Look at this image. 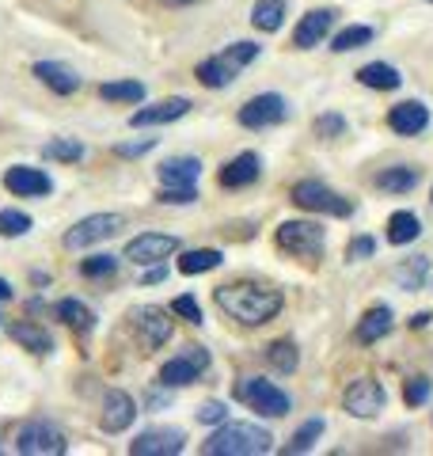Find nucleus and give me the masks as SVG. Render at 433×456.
Masks as SVG:
<instances>
[{"label": "nucleus", "instance_id": "17", "mask_svg": "<svg viewBox=\"0 0 433 456\" xmlns=\"http://www.w3.org/2000/svg\"><path fill=\"white\" fill-rule=\"evenodd\" d=\"M4 187L20 198H38V194H50L53 183H50L46 171H38V167H8Z\"/></svg>", "mask_w": 433, "mask_h": 456}, {"label": "nucleus", "instance_id": "34", "mask_svg": "<svg viewBox=\"0 0 433 456\" xmlns=\"http://www.w3.org/2000/svg\"><path fill=\"white\" fill-rule=\"evenodd\" d=\"M320 437H323V419H312V422H305V426H300V430L293 434V441L285 445V452H289V456H293V452H308Z\"/></svg>", "mask_w": 433, "mask_h": 456}, {"label": "nucleus", "instance_id": "13", "mask_svg": "<svg viewBox=\"0 0 433 456\" xmlns=\"http://www.w3.org/2000/svg\"><path fill=\"white\" fill-rule=\"evenodd\" d=\"M331 27H335V12H331V8H315V12H308V16L297 23V31H293V46H297V50L320 46V42L331 35Z\"/></svg>", "mask_w": 433, "mask_h": 456}, {"label": "nucleus", "instance_id": "43", "mask_svg": "<svg viewBox=\"0 0 433 456\" xmlns=\"http://www.w3.org/2000/svg\"><path fill=\"white\" fill-rule=\"evenodd\" d=\"M156 198H160V202H167V206H171V202H176V206H191L198 194H194V187H164Z\"/></svg>", "mask_w": 433, "mask_h": 456}, {"label": "nucleus", "instance_id": "3", "mask_svg": "<svg viewBox=\"0 0 433 456\" xmlns=\"http://www.w3.org/2000/svg\"><path fill=\"white\" fill-rule=\"evenodd\" d=\"M236 399L248 403L251 411H258V415H270V419L289 415V395L282 388H274V384L263 377H243L236 384Z\"/></svg>", "mask_w": 433, "mask_h": 456}, {"label": "nucleus", "instance_id": "16", "mask_svg": "<svg viewBox=\"0 0 433 456\" xmlns=\"http://www.w3.org/2000/svg\"><path fill=\"white\" fill-rule=\"evenodd\" d=\"M183 441H186L183 430H149L129 445V452L134 456H176V452H183Z\"/></svg>", "mask_w": 433, "mask_h": 456}, {"label": "nucleus", "instance_id": "24", "mask_svg": "<svg viewBox=\"0 0 433 456\" xmlns=\"http://www.w3.org/2000/svg\"><path fill=\"white\" fill-rule=\"evenodd\" d=\"M418 236H422L418 213H411V209L392 213V221H388V240H392V244H411V240H418Z\"/></svg>", "mask_w": 433, "mask_h": 456}, {"label": "nucleus", "instance_id": "36", "mask_svg": "<svg viewBox=\"0 0 433 456\" xmlns=\"http://www.w3.org/2000/svg\"><path fill=\"white\" fill-rule=\"evenodd\" d=\"M365 42H372V31H369V27H346V31L335 35L331 50H335V53H350V50H357V46H365Z\"/></svg>", "mask_w": 433, "mask_h": 456}, {"label": "nucleus", "instance_id": "22", "mask_svg": "<svg viewBox=\"0 0 433 456\" xmlns=\"http://www.w3.org/2000/svg\"><path fill=\"white\" fill-rule=\"evenodd\" d=\"M8 335L20 342V346H27L31 354H50L53 350V338H50V331H42L38 323H27V320H20V323H12L8 327Z\"/></svg>", "mask_w": 433, "mask_h": 456}, {"label": "nucleus", "instance_id": "50", "mask_svg": "<svg viewBox=\"0 0 433 456\" xmlns=\"http://www.w3.org/2000/svg\"><path fill=\"white\" fill-rule=\"evenodd\" d=\"M160 4H171V8H183V4H194V0H160Z\"/></svg>", "mask_w": 433, "mask_h": 456}, {"label": "nucleus", "instance_id": "40", "mask_svg": "<svg viewBox=\"0 0 433 456\" xmlns=\"http://www.w3.org/2000/svg\"><path fill=\"white\" fill-rule=\"evenodd\" d=\"M171 312H176V316H183V320H191V323H201L206 316H201V308H198V301L191 293H183V297H176V301H171Z\"/></svg>", "mask_w": 433, "mask_h": 456}, {"label": "nucleus", "instance_id": "33", "mask_svg": "<svg viewBox=\"0 0 433 456\" xmlns=\"http://www.w3.org/2000/svg\"><path fill=\"white\" fill-rule=\"evenodd\" d=\"M426 274H429V263L426 259H407V263L396 266L399 289H418V285H426Z\"/></svg>", "mask_w": 433, "mask_h": 456}, {"label": "nucleus", "instance_id": "44", "mask_svg": "<svg viewBox=\"0 0 433 456\" xmlns=\"http://www.w3.org/2000/svg\"><path fill=\"white\" fill-rule=\"evenodd\" d=\"M342 130H346V122L339 114H320V118H315V134L320 137H339Z\"/></svg>", "mask_w": 433, "mask_h": 456}, {"label": "nucleus", "instance_id": "12", "mask_svg": "<svg viewBox=\"0 0 433 456\" xmlns=\"http://www.w3.org/2000/svg\"><path fill=\"white\" fill-rule=\"evenodd\" d=\"M137 419V403H134V395L122 392V388H110L107 399H103V430L107 434H122L129 430Z\"/></svg>", "mask_w": 433, "mask_h": 456}, {"label": "nucleus", "instance_id": "35", "mask_svg": "<svg viewBox=\"0 0 433 456\" xmlns=\"http://www.w3.org/2000/svg\"><path fill=\"white\" fill-rule=\"evenodd\" d=\"M42 156L61 160V164H72V160H80V156H84V145H80V141H72V137H53L50 145L42 149Z\"/></svg>", "mask_w": 433, "mask_h": 456}, {"label": "nucleus", "instance_id": "32", "mask_svg": "<svg viewBox=\"0 0 433 456\" xmlns=\"http://www.w3.org/2000/svg\"><path fill=\"white\" fill-rule=\"evenodd\" d=\"M57 320H65L72 331H92V323H95L92 308L80 305V301H61V305H57Z\"/></svg>", "mask_w": 433, "mask_h": 456}, {"label": "nucleus", "instance_id": "21", "mask_svg": "<svg viewBox=\"0 0 433 456\" xmlns=\"http://www.w3.org/2000/svg\"><path fill=\"white\" fill-rule=\"evenodd\" d=\"M258 179V156L255 152H240L233 164H228L225 171H221V183L225 187H251V183Z\"/></svg>", "mask_w": 433, "mask_h": 456}, {"label": "nucleus", "instance_id": "29", "mask_svg": "<svg viewBox=\"0 0 433 456\" xmlns=\"http://www.w3.org/2000/svg\"><path fill=\"white\" fill-rule=\"evenodd\" d=\"M377 183L384 191H392V194H407V191L418 187V171L414 167H384L377 175Z\"/></svg>", "mask_w": 433, "mask_h": 456}, {"label": "nucleus", "instance_id": "27", "mask_svg": "<svg viewBox=\"0 0 433 456\" xmlns=\"http://www.w3.org/2000/svg\"><path fill=\"white\" fill-rule=\"evenodd\" d=\"M285 20V0H258V4L251 8V23L258 27V31H278Z\"/></svg>", "mask_w": 433, "mask_h": 456}, {"label": "nucleus", "instance_id": "18", "mask_svg": "<svg viewBox=\"0 0 433 456\" xmlns=\"http://www.w3.org/2000/svg\"><path fill=\"white\" fill-rule=\"evenodd\" d=\"M388 126H392L396 134H403V137H414V134H422L429 126V110H426V103L411 99V103L392 107V114H388Z\"/></svg>", "mask_w": 433, "mask_h": 456}, {"label": "nucleus", "instance_id": "15", "mask_svg": "<svg viewBox=\"0 0 433 456\" xmlns=\"http://www.w3.org/2000/svg\"><path fill=\"white\" fill-rule=\"evenodd\" d=\"M137 335H141V342H144L149 350H160L164 342L171 338V320H167V312L156 308V305L141 308V312H137Z\"/></svg>", "mask_w": 433, "mask_h": 456}, {"label": "nucleus", "instance_id": "39", "mask_svg": "<svg viewBox=\"0 0 433 456\" xmlns=\"http://www.w3.org/2000/svg\"><path fill=\"white\" fill-rule=\"evenodd\" d=\"M80 270L88 278H103V274H114V270H118V259H114V255H92V259H84Z\"/></svg>", "mask_w": 433, "mask_h": 456}, {"label": "nucleus", "instance_id": "25", "mask_svg": "<svg viewBox=\"0 0 433 456\" xmlns=\"http://www.w3.org/2000/svg\"><path fill=\"white\" fill-rule=\"evenodd\" d=\"M233 77H236V69L228 65L221 53H216V57H206V61L198 65V80L206 84V88H228V84H233Z\"/></svg>", "mask_w": 433, "mask_h": 456}, {"label": "nucleus", "instance_id": "23", "mask_svg": "<svg viewBox=\"0 0 433 456\" xmlns=\"http://www.w3.org/2000/svg\"><path fill=\"white\" fill-rule=\"evenodd\" d=\"M357 80L365 84V88H377V92H396L399 84H403L399 69L384 65V61H369V65H365V69H361V73H357Z\"/></svg>", "mask_w": 433, "mask_h": 456}, {"label": "nucleus", "instance_id": "49", "mask_svg": "<svg viewBox=\"0 0 433 456\" xmlns=\"http://www.w3.org/2000/svg\"><path fill=\"white\" fill-rule=\"evenodd\" d=\"M8 297H12V285H8L4 278H0V301H8Z\"/></svg>", "mask_w": 433, "mask_h": 456}, {"label": "nucleus", "instance_id": "41", "mask_svg": "<svg viewBox=\"0 0 433 456\" xmlns=\"http://www.w3.org/2000/svg\"><path fill=\"white\" fill-rule=\"evenodd\" d=\"M225 419H228V407L221 403V399H209V403L198 407V422H206V426H221Z\"/></svg>", "mask_w": 433, "mask_h": 456}, {"label": "nucleus", "instance_id": "42", "mask_svg": "<svg viewBox=\"0 0 433 456\" xmlns=\"http://www.w3.org/2000/svg\"><path fill=\"white\" fill-rule=\"evenodd\" d=\"M403 399H407L411 407L426 403V399H429V380H426V377H414V380H407V388H403Z\"/></svg>", "mask_w": 433, "mask_h": 456}, {"label": "nucleus", "instance_id": "20", "mask_svg": "<svg viewBox=\"0 0 433 456\" xmlns=\"http://www.w3.org/2000/svg\"><path fill=\"white\" fill-rule=\"evenodd\" d=\"M35 77L46 84L50 92H57V95H72V92L80 88V77L72 73L69 65H61V61H38L35 65Z\"/></svg>", "mask_w": 433, "mask_h": 456}, {"label": "nucleus", "instance_id": "7", "mask_svg": "<svg viewBox=\"0 0 433 456\" xmlns=\"http://www.w3.org/2000/svg\"><path fill=\"white\" fill-rule=\"evenodd\" d=\"M327 236L315 221H285L278 228V248L282 251H293V255H305V259H315L323 251Z\"/></svg>", "mask_w": 433, "mask_h": 456}, {"label": "nucleus", "instance_id": "1", "mask_svg": "<svg viewBox=\"0 0 433 456\" xmlns=\"http://www.w3.org/2000/svg\"><path fill=\"white\" fill-rule=\"evenodd\" d=\"M216 305L243 327H258V323H270L282 312V293L266 289V285L240 281V285H221L216 289Z\"/></svg>", "mask_w": 433, "mask_h": 456}, {"label": "nucleus", "instance_id": "4", "mask_svg": "<svg viewBox=\"0 0 433 456\" xmlns=\"http://www.w3.org/2000/svg\"><path fill=\"white\" fill-rule=\"evenodd\" d=\"M16 452L23 456H61L65 452V434L53 422H27L16 434Z\"/></svg>", "mask_w": 433, "mask_h": 456}, {"label": "nucleus", "instance_id": "5", "mask_svg": "<svg viewBox=\"0 0 433 456\" xmlns=\"http://www.w3.org/2000/svg\"><path fill=\"white\" fill-rule=\"evenodd\" d=\"M118 228H122V213H92V217L77 221L65 232V248L69 251H84V248L99 244V240H110Z\"/></svg>", "mask_w": 433, "mask_h": 456}, {"label": "nucleus", "instance_id": "31", "mask_svg": "<svg viewBox=\"0 0 433 456\" xmlns=\"http://www.w3.org/2000/svg\"><path fill=\"white\" fill-rule=\"evenodd\" d=\"M99 95L110 99V103H141V99H144V84L141 80H114V84H103Z\"/></svg>", "mask_w": 433, "mask_h": 456}, {"label": "nucleus", "instance_id": "14", "mask_svg": "<svg viewBox=\"0 0 433 456\" xmlns=\"http://www.w3.org/2000/svg\"><path fill=\"white\" fill-rule=\"evenodd\" d=\"M186 110H191V99H183V95H176V99H160V103L141 107V110L129 114V126H134V130H141V126H164V122L183 118Z\"/></svg>", "mask_w": 433, "mask_h": 456}, {"label": "nucleus", "instance_id": "10", "mask_svg": "<svg viewBox=\"0 0 433 456\" xmlns=\"http://www.w3.org/2000/svg\"><path fill=\"white\" fill-rule=\"evenodd\" d=\"M282 118H285V99L274 92L255 95L240 107V126H248V130H266V126H278Z\"/></svg>", "mask_w": 433, "mask_h": 456}, {"label": "nucleus", "instance_id": "46", "mask_svg": "<svg viewBox=\"0 0 433 456\" xmlns=\"http://www.w3.org/2000/svg\"><path fill=\"white\" fill-rule=\"evenodd\" d=\"M372 251H377V244H372L369 236H357L354 244H350V259H369Z\"/></svg>", "mask_w": 433, "mask_h": 456}, {"label": "nucleus", "instance_id": "8", "mask_svg": "<svg viewBox=\"0 0 433 456\" xmlns=\"http://www.w3.org/2000/svg\"><path fill=\"white\" fill-rule=\"evenodd\" d=\"M384 403H388V392L380 388V380H372V377H357L350 388L342 392V407L350 411V415H357V419L380 415Z\"/></svg>", "mask_w": 433, "mask_h": 456}, {"label": "nucleus", "instance_id": "11", "mask_svg": "<svg viewBox=\"0 0 433 456\" xmlns=\"http://www.w3.org/2000/svg\"><path fill=\"white\" fill-rule=\"evenodd\" d=\"M209 365V354L201 350V346H183V354L179 358H171L164 369H160V380L167 384H191V380H198L201 377V369Z\"/></svg>", "mask_w": 433, "mask_h": 456}, {"label": "nucleus", "instance_id": "19", "mask_svg": "<svg viewBox=\"0 0 433 456\" xmlns=\"http://www.w3.org/2000/svg\"><path fill=\"white\" fill-rule=\"evenodd\" d=\"M198 175H201V160H194V156H171V160L160 164L164 187H194Z\"/></svg>", "mask_w": 433, "mask_h": 456}, {"label": "nucleus", "instance_id": "9", "mask_svg": "<svg viewBox=\"0 0 433 456\" xmlns=\"http://www.w3.org/2000/svg\"><path fill=\"white\" fill-rule=\"evenodd\" d=\"M179 251V236H164V232H141L126 244V259L137 263V266H149V263H160L167 255Z\"/></svg>", "mask_w": 433, "mask_h": 456}, {"label": "nucleus", "instance_id": "48", "mask_svg": "<svg viewBox=\"0 0 433 456\" xmlns=\"http://www.w3.org/2000/svg\"><path fill=\"white\" fill-rule=\"evenodd\" d=\"M429 323V312H418V316L411 320V327H426Z\"/></svg>", "mask_w": 433, "mask_h": 456}, {"label": "nucleus", "instance_id": "30", "mask_svg": "<svg viewBox=\"0 0 433 456\" xmlns=\"http://www.w3.org/2000/svg\"><path fill=\"white\" fill-rule=\"evenodd\" d=\"M225 255L221 251H213V248H201V251H186L183 259H179V270L183 274H206V270H216L221 266Z\"/></svg>", "mask_w": 433, "mask_h": 456}, {"label": "nucleus", "instance_id": "38", "mask_svg": "<svg viewBox=\"0 0 433 456\" xmlns=\"http://www.w3.org/2000/svg\"><path fill=\"white\" fill-rule=\"evenodd\" d=\"M221 57H225V61H228V65H233V69H236V73H240V69H243V65H251V61H255V57H258V46H255V42H236V46H228V50H225Z\"/></svg>", "mask_w": 433, "mask_h": 456}, {"label": "nucleus", "instance_id": "37", "mask_svg": "<svg viewBox=\"0 0 433 456\" xmlns=\"http://www.w3.org/2000/svg\"><path fill=\"white\" fill-rule=\"evenodd\" d=\"M31 232V217L20 209H0V236H23Z\"/></svg>", "mask_w": 433, "mask_h": 456}, {"label": "nucleus", "instance_id": "6", "mask_svg": "<svg viewBox=\"0 0 433 456\" xmlns=\"http://www.w3.org/2000/svg\"><path fill=\"white\" fill-rule=\"evenodd\" d=\"M293 202L308 213H327V217H346L350 213V202L342 194H335L331 187H323L320 179H305L293 187Z\"/></svg>", "mask_w": 433, "mask_h": 456}, {"label": "nucleus", "instance_id": "26", "mask_svg": "<svg viewBox=\"0 0 433 456\" xmlns=\"http://www.w3.org/2000/svg\"><path fill=\"white\" fill-rule=\"evenodd\" d=\"M392 331V312L388 308H369L357 323V342H377Z\"/></svg>", "mask_w": 433, "mask_h": 456}, {"label": "nucleus", "instance_id": "2", "mask_svg": "<svg viewBox=\"0 0 433 456\" xmlns=\"http://www.w3.org/2000/svg\"><path fill=\"white\" fill-rule=\"evenodd\" d=\"M274 437L263 430V426H251V422H221V430H216L201 452L206 456H263L270 452Z\"/></svg>", "mask_w": 433, "mask_h": 456}, {"label": "nucleus", "instance_id": "51", "mask_svg": "<svg viewBox=\"0 0 433 456\" xmlns=\"http://www.w3.org/2000/svg\"><path fill=\"white\" fill-rule=\"evenodd\" d=\"M429 4H433V0H429Z\"/></svg>", "mask_w": 433, "mask_h": 456}, {"label": "nucleus", "instance_id": "28", "mask_svg": "<svg viewBox=\"0 0 433 456\" xmlns=\"http://www.w3.org/2000/svg\"><path fill=\"white\" fill-rule=\"evenodd\" d=\"M266 358H270V365L278 369V373H297V365H300V354H297V342H293V338L270 342V346H266Z\"/></svg>", "mask_w": 433, "mask_h": 456}, {"label": "nucleus", "instance_id": "47", "mask_svg": "<svg viewBox=\"0 0 433 456\" xmlns=\"http://www.w3.org/2000/svg\"><path fill=\"white\" fill-rule=\"evenodd\" d=\"M160 278H164V266H152L149 274H144V281H160Z\"/></svg>", "mask_w": 433, "mask_h": 456}, {"label": "nucleus", "instance_id": "45", "mask_svg": "<svg viewBox=\"0 0 433 456\" xmlns=\"http://www.w3.org/2000/svg\"><path fill=\"white\" fill-rule=\"evenodd\" d=\"M156 149V137H144V141H129V145H114V156H144V152H152Z\"/></svg>", "mask_w": 433, "mask_h": 456}]
</instances>
